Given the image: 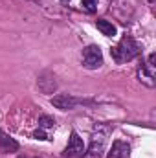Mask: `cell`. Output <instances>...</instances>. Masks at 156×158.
<instances>
[{
  "mask_svg": "<svg viewBox=\"0 0 156 158\" xmlns=\"http://www.w3.org/2000/svg\"><path fill=\"white\" fill-rule=\"evenodd\" d=\"M112 59L116 61L117 64L121 63H127V61H132L138 53H140V46L136 44V40L129 35H125L123 39L117 42L116 46L112 48Z\"/></svg>",
  "mask_w": 156,
  "mask_h": 158,
  "instance_id": "obj_2",
  "label": "cell"
},
{
  "mask_svg": "<svg viewBox=\"0 0 156 158\" xmlns=\"http://www.w3.org/2000/svg\"><path fill=\"white\" fill-rule=\"evenodd\" d=\"M61 2H68V0H61Z\"/></svg>",
  "mask_w": 156,
  "mask_h": 158,
  "instance_id": "obj_14",
  "label": "cell"
},
{
  "mask_svg": "<svg viewBox=\"0 0 156 158\" xmlns=\"http://www.w3.org/2000/svg\"><path fill=\"white\" fill-rule=\"evenodd\" d=\"M79 103H83V101L81 99H76L70 94H57V96L51 98V105L55 109H59V110H72V109L77 107Z\"/></svg>",
  "mask_w": 156,
  "mask_h": 158,
  "instance_id": "obj_6",
  "label": "cell"
},
{
  "mask_svg": "<svg viewBox=\"0 0 156 158\" xmlns=\"http://www.w3.org/2000/svg\"><path fill=\"white\" fill-rule=\"evenodd\" d=\"M81 6H83V9H84V11L94 13V11L97 9V0H83V2H81Z\"/></svg>",
  "mask_w": 156,
  "mask_h": 158,
  "instance_id": "obj_11",
  "label": "cell"
},
{
  "mask_svg": "<svg viewBox=\"0 0 156 158\" xmlns=\"http://www.w3.org/2000/svg\"><path fill=\"white\" fill-rule=\"evenodd\" d=\"M83 153H84V143H83V140L79 138L77 132H72V134H70V140H68V145H66V149H64V153H63V156L64 158H81Z\"/></svg>",
  "mask_w": 156,
  "mask_h": 158,
  "instance_id": "obj_5",
  "label": "cell"
},
{
  "mask_svg": "<svg viewBox=\"0 0 156 158\" xmlns=\"http://www.w3.org/2000/svg\"><path fill=\"white\" fill-rule=\"evenodd\" d=\"M96 26H97V30L105 35V37H114L116 35V26L112 24V22H109V20H105V19H99L97 22H96Z\"/></svg>",
  "mask_w": 156,
  "mask_h": 158,
  "instance_id": "obj_9",
  "label": "cell"
},
{
  "mask_svg": "<svg viewBox=\"0 0 156 158\" xmlns=\"http://www.w3.org/2000/svg\"><path fill=\"white\" fill-rule=\"evenodd\" d=\"M17 151H18V142L0 131V153H17Z\"/></svg>",
  "mask_w": 156,
  "mask_h": 158,
  "instance_id": "obj_8",
  "label": "cell"
},
{
  "mask_svg": "<svg viewBox=\"0 0 156 158\" xmlns=\"http://www.w3.org/2000/svg\"><path fill=\"white\" fill-rule=\"evenodd\" d=\"M39 127L40 129H53L55 127V119L53 118H50V116H40L39 118Z\"/></svg>",
  "mask_w": 156,
  "mask_h": 158,
  "instance_id": "obj_10",
  "label": "cell"
},
{
  "mask_svg": "<svg viewBox=\"0 0 156 158\" xmlns=\"http://www.w3.org/2000/svg\"><path fill=\"white\" fill-rule=\"evenodd\" d=\"M18 158H39V156H18Z\"/></svg>",
  "mask_w": 156,
  "mask_h": 158,
  "instance_id": "obj_13",
  "label": "cell"
},
{
  "mask_svg": "<svg viewBox=\"0 0 156 158\" xmlns=\"http://www.w3.org/2000/svg\"><path fill=\"white\" fill-rule=\"evenodd\" d=\"M103 64V53L99 50V46L90 44L83 50V66L88 70H97Z\"/></svg>",
  "mask_w": 156,
  "mask_h": 158,
  "instance_id": "obj_4",
  "label": "cell"
},
{
  "mask_svg": "<svg viewBox=\"0 0 156 158\" xmlns=\"http://www.w3.org/2000/svg\"><path fill=\"white\" fill-rule=\"evenodd\" d=\"M130 155V145L127 142H121V140H116L109 151L107 158H129Z\"/></svg>",
  "mask_w": 156,
  "mask_h": 158,
  "instance_id": "obj_7",
  "label": "cell"
},
{
  "mask_svg": "<svg viewBox=\"0 0 156 158\" xmlns=\"http://www.w3.org/2000/svg\"><path fill=\"white\" fill-rule=\"evenodd\" d=\"M33 138H35V140H50V136L46 134V131H44V129H40V127L33 132Z\"/></svg>",
  "mask_w": 156,
  "mask_h": 158,
  "instance_id": "obj_12",
  "label": "cell"
},
{
  "mask_svg": "<svg viewBox=\"0 0 156 158\" xmlns=\"http://www.w3.org/2000/svg\"><path fill=\"white\" fill-rule=\"evenodd\" d=\"M138 79L149 88L156 85V53H151L147 63L138 68Z\"/></svg>",
  "mask_w": 156,
  "mask_h": 158,
  "instance_id": "obj_3",
  "label": "cell"
},
{
  "mask_svg": "<svg viewBox=\"0 0 156 158\" xmlns=\"http://www.w3.org/2000/svg\"><path fill=\"white\" fill-rule=\"evenodd\" d=\"M112 132V127L110 125H96L94 132H92V140H90V147L83 153L81 158H101V153L105 149V143H107V138L109 134Z\"/></svg>",
  "mask_w": 156,
  "mask_h": 158,
  "instance_id": "obj_1",
  "label": "cell"
}]
</instances>
